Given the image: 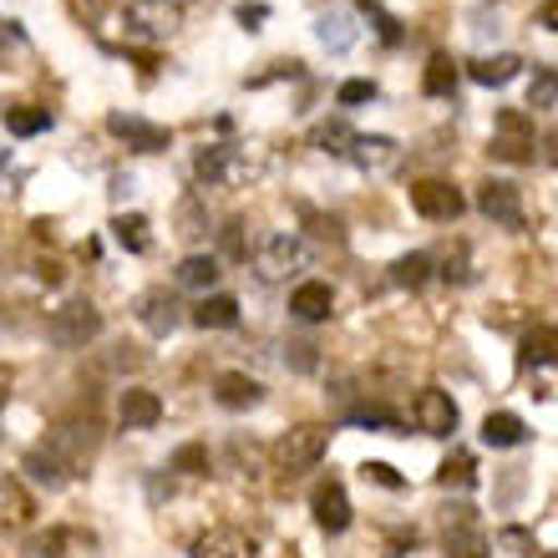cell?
<instances>
[{
	"mask_svg": "<svg viewBox=\"0 0 558 558\" xmlns=\"http://www.w3.org/2000/svg\"><path fill=\"white\" fill-rule=\"evenodd\" d=\"M46 336H51V345H61V351H82L87 340L102 336V310L92 305V300H72V305L51 310Z\"/></svg>",
	"mask_w": 558,
	"mask_h": 558,
	"instance_id": "6da1fadb",
	"label": "cell"
},
{
	"mask_svg": "<svg viewBox=\"0 0 558 558\" xmlns=\"http://www.w3.org/2000/svg\"><path fill=\"white\" fill-rule=\"evenodd\" d=\"M178 26H183L178 0H128V11H122V31L133 41H168Z\"/></svg>",
	"mask_w": 558,
	"mask_h": 558,
	"instance_id": "7a4b0ae2",
	"label": "cell"
},
{
	"mask_svg": "<svg viewBox=\"0 0 558 558\" xmlns=\"http://www.w3.org/2000/svg\"><path fill=\"white\" fill-rule=\"evenodd\" d=\"M325 447H330V432L325 426H294V432H284V437L275 441V468L284 472V477H300V472H310L315 462L325 457Z\"/></svg>",
	"mask_w": 558,
	"mask_h": 558,
	"instance_id": "3957f363",
	"label": "cell"
},
{
	"mask_svg": "<svg viewBox=\"0 0 558 558\" xmlns=\"http://www.w3.org/2000/svg\"><path fill=\"white\" fill-rule=\"evenodd\" d=\"M487 153L498 162H533V118L523 112V107H502L498 118H493V143H487Z\"/></svg>",
	"mask_w": 558,
	"mask_h": 558,
	"instance_id": "277c9868",
	"label": "cell"
},
{
	"mask_svg": "<svg viewBox=\"0 0 558 558\" xmlns=\"http://www.w3.org/2000/svg\"><path fill=\"white\" fill-rule=\"evenodd\" d=\"M441 529H447V558H493V538L477 529V513L472 508H447L441 513Z\"/></svg>",
	"mask_w": 558,
	"mask_h": 558,
	"instance_id": "5b68a950",
	"label": "cell"
},
{
	"mask_svg": "<svg viewBox=\"0 0 558 558\" xmlns=\"http://www.w3.org/2000/svg\"><path fill=\"white\" fill-rule=\"evenodd\" d=\"M412 208L432 223H452L468 214V198H462L447 178H422V183H412Z\"/></svg>",
	"mask_w": 558,
	"mask_h": 558,
	"instance_id": "8992f818",
	"label": "cell"
},
{
	"mask_svg": "<svg viewBox=\"0 0 558 558\" xmlns=\"http://www.w3.org/2000/svg\"><path fill=\"white\" fill-rule=\"evenodd\" d=\"M305 265H310V250H305V239H294V234H269L259 244V254H254L259 279H290L294 269H305Z\"/></svg>",
	"mask_w": 558,
	"mask_h": 558,
	"instance_id": "52a82bcc",
	"label": "cell"
},
{
	"mask_svg": "<svg viewBox=\"0 0 558 558\" xmlns=\"http://www.w3.org/2000/svg\"><path fill=\"white\" fill-rule=\"evenodd\" d=\"M477 208L493 223H502V229H523V193H518V183L487 178L483 189H477Z\"/></svg>",
	"mask_w": 558,
	"mask_h": 558,
	"instance_id": "ba28073f",
	"label": "cell"
},
{
	"mask_svg": "<svg viewBox=\"0 0 558 558\" xmlns=\"http://www.w3.org/2000/svg\"><path fill=\"white\" fill-rule=\"evenodd\" d=\"M137 325H143L147 336H173L178 320H183V305H178L168 290H143L137 294V305H133Z\"/></svg>",
	"mask_w": 558,
	"mask_h": 558,
	"instance_id": "9c48e42d",
	"label": "cell"
},
{
	"mask_svg": "<svg viewBox=\"0 0 558 558\" xmlns=\"http://www.w3.org/2000/svg\"><path fill=\"white\" fill-rule=\"evenodd\" d=\"M345 158H351L361 173H391V168L401 162V143L397 137H381V133H355V143H351Z\"/></svg>",
	"mask_w": 558,
	"mask_h": 558,
	"instance_id": "30bf717a",
	"label": "cell"
},
{
	"mask_svg": "<svg viewBox=\"0 0 558 558\" xmlns=\"http://www.w3.org/2000/svg\"><path fill=\"white\" fill-rule=\"evenodd\" d=\"M412 412H416V426H422L426 437H452L457 432V401L447 397L441 386H426Z\"/></svg>",
	"mask_w": 558,
	"mask_h": 558,
	"instance_id": "8fae6325",
	"label": "cell"
},
{
	"mask_svg": "<svg viewBox=\"0 0 558 558\" xmlns=\"http://www.w3.org/2000/svg\"><path fill=\"white\" fill-rule=\"evenodd\" d=\"M310 513H315V529L320 533H345L351 529V498L340 483H320L315 498H310Z\"/></svg>",
	"mask_w": 558,
	"mask_h": 558,
	"instance_id": "7c38bea8",
	"label": "cell"
},
{
	"mask_svg": "<svg viewBox=\"0 0 558 558\" xmlns=\"http://www.w3.org/2000/svg\"><path fill=\"white\" fill-rule=\"evenodd\" d=\"M107 128H112L118 137H128V147H133V153H162V147L173 143V133H168V128L143 122V118H128V112H112V118H107Z\"/></svg>",
	"mask_w": 558,
	"mask_h": 558,
	"instance_id": "4fadbf2b",
	"label": "cell"
},
{
	"mask_svg": "<svg viewBox=\"0 0 558 558\" xmlns=\"http://www.w3.org/2000/svg\"><path fill=\"white\" fill-rule=\"evenodd\" d=\"M330 310H336V290H330L325 279H305V284L290 294V315L294 320H305V325L330 320Z\"/></svg>",
	"mask_w": 558,
	"mask_h": 558,
	"instance_id": "5bb4252c",
	"label": "cell"
},
{
	"mask_svg": "<svg viewBox=\"0 0 558 558\" xmlns=\"http://www.w3.org/2000/svg\"><path fill=\"white\" fill-rule=\"evenodd\" d=\"M315 36H320V46L325 51H351L355 46V36H361V31H355V15H351V5H330V11H320L315 15Z\"/></svg>",
	"mask_w": 558,
	"mask_h": 558,
	"instance_id": "9a60e30c",
	"label": "cell"
},
{
	"mask_svg": "<svg viewBox=\"0 0 558 558\" xmlns=\"http://www.w3.org/2000/svg\"><path fill=\"white\" fill-rule=\"evenodd\" d=\"M193 558H254V538L244 529H208L193 538Z\"/></svg>",
	"mask_w": 558,
	"mask_h": 558,
	"instance_id": "2e32d148",
	"label": "cell"
},
{
	"mask_svg": "<svg viewBox=\"0 0 558 558\" xmlns=\"http://www.w3.org/2000/svg\"><path fill=\"white\" fill-rule=\"evenodd\" d=\"M214 397H219V407H229V412H250V407L265 401V386L254 381V376H244V371H223L219 381H214Z\"/></svg>",
	"mask_w": 558,
	"mask_h": 558,
	"instance_id": "e0dca14e",
	"label": "cell"
},
{
	"mask_svg": "<svg viewBox=\"0 0 558 558\" xmlns=\"http://www.w3.org/2000/svg\"><path fill=\"white\" fill-rule=\"evenodd\" d=\"M118 412H122V426H128V432H147V426L162 422V401H158V391H147V386H128Z\"/></svg>",
	"mask_w": 558,
	"mask_h": 558,
	"instance_id": "ac0fdd59",
	"label": "cell"
},
{
	"mask_svg": "<svg viewBox=\"0 0 558 558\" xmlns=\"http://www.w3.org/2000/svg\"><path fill=\"white\" fill-rule=\"evenodd\" d=\"M0 523L5 529H31L36 523V498L15 477H5V472H0Z\"/></svg>",
	"mask_w": 558,
	"mask_h": 558,
	"instance_id": "d6986e66",
	"label": "cell"
},
{
	"mask_svg": "<svg viewBox=\"0 0 558 558\" xmlns=\"http://www.w3.org/2000/svg\"><path fill=\"white\" fill-rule=\"evenodd\" d=\"M36 554L41 558H97V538L82 529H51L36 544Z\"/></svg>",
	"mask_w": 558,
	"mask_h": 558,
	"instance_id": "ffe728a7",
	"label": "cell"
},
{
	"mask_svg": "<svg viewBox=\"0 0 558 558\" xmlns=\"http://www.w3.org/2000/svg\"><path fill=\"white\" fill-rule=\"evenodd\" d=\"M198 330H234L239 325V300L234 294H204L198 305H193V315H189Z\"/></svg>",
	"mask_w": 558,
	"mask_h": 558,
	"instance_id": "44dd1931",
	"label": "cell"
},
{
	"mask_svg": "<svg viewBox=\"0 0 558 558\" xmlns=\"http://www.w3.org/2000/svg\"><path fill=\"white\" fill-rule=\"evenodd\" d=\"M518 366H558V325H533V330H523Z\"/></svg>",
	"mask_w": 558,
	"mask_h": 558,
	"instance_id": "7402d4cb",
	"label": "cell"
},
{
	"mask_svg": "<svg viewBox=\"0 0 558 558\" xmlns=\"http://www.w3.org/2000/svg\"><path fill=\"white\" fill-rule=\"evenodd\" d=\"M483 441L498 447V452H508V447H523V441H529V426H523V416H513V412H487Z\"/></svg>",
	"mask_w": 558,
	"mask_h": 558,
	"instance_id": "603a6c76",
	"label": "cell"
},
{
	"mask_svg": "<svg viewBox=\"0 0 558 558\" xmlns=\"http://www.w3.org/2000/svg\"><path fill=\"white\" fill-rule=\"evenodd\" d=\"M193 173H198V183L219 189L223 178L234 173V147H229V143H208V147H198V158H193Z\"/></svg>",
	"mask_w": 558,
	"mask_h": 558,
	"instance_id": "cb8c5ba5",
	"label": "cell"
},
{
	"mask_svg": "<svg viewBox=\"0 0 558 558\" xmlns=\"http://www.w3.org/2000/svg\"><path fill=\"white\" fill-rule=\"evenodd\" d=\"M518 72H523V57H477V61H468V76L477 82V87H508Z\"/></svg>",
	"mask_w": 558,
	"mask_h": 558,
	"instance_id": "d4e9b609",
	"label": "cell"
},
{
	"mask_svg": "<svg viewBox=\"0 0 558 558\" xmlns=\"http://www.w3.org/2000/svg\"><path fill=\"white\" fill-rule=\"evenodd\" d=\"M21 472H26L31 483H41V487H66V483H72V468H66L57 452H41V447H36V452H26Z\"/></svg>",
	"mask_w": 558,
	"mask_h": 558,
	"instance_id": "484cf974",
	"label": "cell"
},
{
	"mask_svg": "<svg viewBox=\"0 0 558 558\" xmlns=\"http://www.w3.org/2000/svg\"><path fill=\"white\" fill-rule=\"evenodd\" d=\"M457 76H462V66H457L447 51H437V57L426 61V72H422V92H426V97H452Z\"/></svg>",
	"mask_w": 558,
	"mask_h": 558,
	"instance_id": "4316f807",
	"label": "cell"
},
{
	"mask_svg": "<svg viewBox=\"0 0 558 558\" xmlns=\"http://www.w3.org/2000/svg\"><path fill=\"white\" fill-rule=\"evenodd\" d=\"M351 143H355V128L345 118H330V122H320V128L310 133V147H320V153H330V158H345Z\"/></svg>",
	"mask_w": 558,
	"mask_h": 558,
	"instance_id": "83f0119b",
	"label": "cell"
},
{
	"mask_svg": "<svg viewBox=\"0 0 558 558\" xmlns=\"http://www.w3.org/2000/svg\"><path fill=\"white\" fill-rule=\"evenodd\" d=\"M178 284H183V290H214V284H219V259H214V254H189V259L178 265Z\"/></svg>",
	"mask_w": 558,
	"mask_h": 558,
	"instance_id": "f1b7e54d",
	"label": "cell"
},
{
	"mask_svg": "<svg viewBox=\"0 0 558 558\" xmlns=\"http://www.w3.org/2000/svg\"><path fill=\"white\" fill-rule=\"evenodd\" d=\"M147 229H153V223H147L143 214H118V219H112V234H118V244L128 254H147V250H153V234H147Z\"/></svg>",
	"mask_w": 558,
	"mask_h": 558,
	"instance_id": "f546056e",
	"label": "cell"
},
{
	"mask_svg": "<svg viewBox=\"0 0 558 558\" xmlns=\"http://www.w3.org/2000/svg\"><path fill=\"white\" fill-rule=\"evenodd\" d=\"M426 279H432V254H422V250L401 254L397 265H391V284H401V290H422Z\"/></svg>",
	"mask_w": 558,
	"mask_h": 558,
	"instance_id": "4dcf8cb0",
	"label": "cell"
},
{
	"mask_svg": "<svg viewBox=\"0 0 558 558\" xmlns=\"http://www.w3.org/2000/svg\"><path fill=\"white\" fill-rule=\"evenodd\" d=\"M437 483L441 487H457V493H472L477 487V462H472V452H452L447 462L437 468Z\"/></svg>",
	"mask_w": 558,
	"mask_h": 558,
	"instance_id": "1f68e13d",
	"label": "cell"
},
{
	"mask_svg": "<svg viewBox=\"0 0 558 558\" xmlns=\"http://www.w3.org/2000/svg\"><path fill=\"white\" fill-rule=\"evenodd\" d=\"M46 128H51V112H46V107H11V112H5V133L11 137H36V133H46Z\"/></svg>",
	"mask_w": 558,
	"mask_h": 558,
	"instance_id": "d6a6232c",
	"label": "cell"
},
{
	"mask_svg": "<svg viewBox=\"0 0 558 558\" xmlns=\"http://www.w3.org/2000/svg\"><path fill=\"white\" fill-rule=\"evenodd\" d=\"M529 107H533V112H548V107H558V66H538V72H533Z\"/></svg>",
	"mask_w": 558,
	"mask_h": 558,
	"instance_id": "836d02e7",
	"label": "cell"
},
{
	"mask_svg": "<svg viewBox=\"0 0 558 558\" xmlns=\"http://www.w3.org/2000/svg\"><path fill=\"white\" fill-rule=\"evenodd\" d=\"M178 234L183 239H204L208 234V214H204V204H198V193H189V198L178 204Z\"/></svg>",
	"mask_w": 558,
	"mask_h": 558,
	"instance_id": "e575fe53",
	"label": "cell"
},
{
	"mask_svg": "<svg viewBox=\"0 0 558 558\" xmlns=\"http://www.w3.org/2000/svg\"><path fill=\"white\" fill-rule=\"evenodd\" d=\"M173 472L204 477V472H208V447H204V441H189V447H178V452H173Z\"/></svg>",
	"mask_w": 558,
	"mask_h": 558,
	"instance_id": "d590c367",
	"label": "cell"
},
{
	"mask_svg": "<svg viewBox=\"0 0 558 558\" xmlns=\"http://www.w3.org/2000/svg\"><path fill=\"white\" fill-rule=\"evenodd\" d=\"M310 229L320 239H330V244H345V223H340V214H315V208H305Z\"/></svg>",
	"mask_w": 558,
	"mask_h": 558,
	"instance_id": "8d00e7d4",
	"label": "cell"
},
{
	"mask_svg": "<svg viewBox=\"0 0 558 558\" xmlns=\"http://www.w3.org/2000/svg\"><path fill=\"white\" fill-rule=\"evenodd\" d=\"M223 254H229V259H250V244H244V223L239 219H229L223 223Z\"/></svg>",
	"mask_w": 558,
	"mask_h": 558,
	"instance_id": "74e56055",
	"label": "cell"
},
{
	"mask_svg": "<svg viewBox=\"0 0 558 558\" xmlns=\"http://www.w3.org/2000/svg\"><path fill=\"white\" fill-rule=\"evenodd\" d=\"M340 107H361V102H376V82H345V87L336 92Z\"/></svg>",
	"mask_w": 558,
	"mask_h": 558,
	"instance_id": "f35d334b",
	"label": "cell"
},
{
	"mask_svg": "<svg viewBox=\"0 0 558 558\" xmlns=\"http://www.w3.org/2000/svg\"><path fill=\"white\" fill-rule=\"evenodd\" d=\"M366 15L376 21V31H381V41H386V46H397V41H401V21H391V15H386L381 5H376V0H366Z\"/></svg>",
	"mask_w": 558,
	"mask_h": 558,
	"instance_id": "ab89813d",
	"label": "cell"
},
{
	"mask_svg": "<svg viewBox=\"0 0 558 558\" xmlns=\"http://www.w3.org/2000/svg\"><path fill=\"white\" fill-rule=\"evenodd\" d=\"M284 361H290L294 371H315V366H320V361H315V345H310V340H290V345H284Z\"/></svg>",
	"mask_w": 558,
	"mask_h": 558,
	"instance_id": "60d3db41",
	"label": "cell"
},
{
	"mask_svg": "<svg viewBox=\"0 0 558 558\" xmlns=\"http://www.w3.org/2000/svg\"><path fill=\"white\" fill-rule=\"evenodd\" d=\"M441 279H447V284H468L472 279V269H468V250H457V254H447V265L437 269Z\"/></svg>",
	"mask_w": 558,
	"mask_h": 558,
	"instance_id": "b9f144b4",
	"label": "cell"
},
{
	"mask_svg": "<svg viewBox=\"0 0 558 558\" xmlns=\"http://www.w3.org/2000/svg\"><path fill=\"white\" fill-rule=\"evenodd\" d=\"M366 483H381V487H391V493H397V487H407V477H401L397 468H386V462H366Z\"/></svg>",
	"mask_w": 558,
	"mask_h": 558,
	"instance_id": "7bdbcfd3",
	"label": "cell"
},
{
	"mask_svg": "<svg viewBox=\"0 0 558 558\" xmlns=\"http://www.w3.org/2000/svg\"><path fill=\"white\" fill-rule=\"evenodd\" d=\"M502 544H508V548H523V554H538V548H533V538L523 529H502Z\"/></svg>",
	"mask_w": 558,
	"mask_h": 558,
	"instance_id": "ee69618b",
	"label": "cell"
},
{
	"mask_svg": "<svg viewBox=\"0 0 558 558\" xmlns=\"http://www.w3.org/2000/svg\"><path fill=\"white\" fill-rule=\"evenodd\" d=\"M265 15H269V5H239V21H244L250 31H259V21H265Z\"/></svg>",
	"mask_w": 558,
	"mask_h": 558,
	"instance_id": "f6af8a7d",
	"label": "cell"
},
{
	"mask_svg": "<svg viewBox=\"0 0 558 558\" xmlns=\"http://www.w3.org/2000/svg\"><path fill=\"white\" fill-rule=\"evenodd\" d=\"M36 275H41L46 284H61V279H66V275H61V265H57V259H46V265H36Z\"/></svg>",
	"mask_w": 558,
	"mask_h": 558,
	"instance_id": "bcb514c9",
	"label": "cell"
},
{
	"mask_svg": "<svg viewBox=\"0 0 558 558\" xmlns=\"http://www.w3.org/2000/svg\"><path fill=\"white\" fill-rule=\"evenodd\" d=\"M538 21H544V26L558 36V0H544V11H538Z\"/></svg>",
	"mask_w": 558,
	"mask_h": 558,
	"instance_id": "7dc6e473",
	"label": "cell"
},
{
	"mask_svg": "<svg viewBox=\"0 0 558 558\" xmlns=\"http://www.w3.org/2000/svg\"><path fill=\"white\" fill-rule=\"evenodd\" d=\"M544 147H548L544 162H548V168H558V133H554V137H544Z\"/></svg>",
	"mask_w": 558,
	"mask_h": 558,
	"instance_id": "c3c4849f",
	"label": "cell"
},
{
	"mask_svg": "<svg viewBox=\"0 0 558 558\" xmlns=\"http://www.w3.org/2000/svg\"><path fill=\"white\" fill-rule=\"evenodd\" d=\"M0 407H5V391H0Z\"/></svg>",
	"mask_w": 558,
	"mask_h": 558,
	"instance_id": "681fc988",
	"label": "cell"
},
{
	"mask_svg": "<svg viewBox=\"0 0 558 558\" xmlns=\"http://www.w3.org/2000/svg\"><path fill=\"white\" fill-rule=\"evenodd\" d=\"M544 558H558V554H544Z\"/></svg>",
	"mask_w": 558,
	"mask_h": 558,
	"instance_id": "f907efd6",
	"label": "cell"
}]
</instances>
